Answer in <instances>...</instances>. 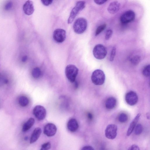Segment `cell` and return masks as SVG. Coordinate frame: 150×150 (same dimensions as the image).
I'll list each match as a JSON object with an SVG mask.
<instances>
[{
    "instance_id": "44dd1931",
    "label": "cell",
    "mask_w": 150,
    "mask_h": 150,
    "mask_svg": "<svg viewBox=\"0 0 150 150\" xmlns=\"http://www.w3.org/2000/svg\"><path fill=\"white\" fill-rule=\"evenodd\" d=\"M128 119V116L126 114L124 113L120 114L118 118L119 121L121 123L126 122L127 120Z\"/></svg>"
},
{
    "instance_id": "52a82bcc",
    "label": "cell",
    "mask_w": 150,
    "mask_h": 150,
    "mask_svg": "<svg viewBox=\"0 0 150 150\" xmlns=\"http://www.w3.org/2000/svg\"><path fill=\"white\" fill-rule=\"evenodd\" d=\"M117 126L114 124L108 125L105 130V135L107 138L113 139L115 138L117 135Z\"/></svg>"
},
{
    "instance_id": "603a6c76",
    "label": "cell",
    "mask_w": 150,
    "mask_h": 150,
    "mask_svg": "<svg viewBox=\"0 0 150 150\" xmlns=\"http://www.w3.org/2000/svg\"><path fill=\"white\" fill-rule=\"evenodd\" d=\"M140 60V57L139 55H135L131 59L130 62L132 64L136 65L139 63Z\"/></svg>"
},
{
    "instance_id": "30bf717a",
    "label": "cell",
    "mask_w": 150,
    "mask_h": 150,
    "mask_svg": "<svg viewBox=\"0 0 150 150\" xmlns=\"http://www.w3.org/2000/svg\"><path fill=\"white\" fill-rule=\"evenodd\" d=\"M125 100L128 105L131 106L134 105H135L138 102L137 95L134 91H129L125 95Z\"/></svg>"
},
{
    "instance_id": "f546056e",
    "label": "cell",
    "mask_w": 150,
    "mask_h": 150,
    "mask_svg": "<svg viewBox=\"0 0 150 150\" xmlns=\"http://www.w3.org/2000/svg\"><path fill=\"white\" fill-rule=\"evenodd\" d=\"M128 150H140V149L137 145L134 144L130 146Z\"/></svg>"
},
{
    "instance_id": "ba28073f",
    "label": "cell",
    "mask_w": 150,
    "mask_h": 150,
    "mask_svg": "<svg viewBox=\"0 0 150 150\" xmlns=\"http://www.w3.org/2000/svg\"><path fill=\"white\" fill-rule=\"evenodd\" d=\"M135 17L134 12L131 10L126 11L123 13L120 17V21L123 23H127L133 21Z\"/></svg>"
},
{
    "instance_id": "d4e9b609",
    "label": "cell",
    "mask_w": 150,
    "mask_h": 150,
    "mask_svg": "<svg viewBox=\"0 0 150 150\" xmlns=\"http://www.w3.org/2000/svg\"><path fill=\"white\" fill-rule=\"evenodd\" d=\"M143 74L145 76L148 77L150 75V65H146L142 71Z\"/></svg>"
},
{
    "instance_id": "9c48e42d",
    "label": "cell",
    "mask_w": 150,
    "mask_h": 150,
    "mask_svg": "<svg viewBox=\"0 0 150 150\" xmlns=\"http://www.w3.org/2000/svg\"><path fill=\"white\" fill-rule=\"evenodd\" d=\"M66 37V31L63 29L58 28L55 30L53 32V38L57 43H60L64 42Z\"/></svg>"
},
{
    "instance_id": "d590c367",
    "label": "cell",
    "mask_w": 150,
    "mask_h": 150,
    "mask_svg": "<svg viewBox=\"0 0 150 150\" xmlns=\"http://www.w3.org/2000/svg\"><path fill=\"white\" fill-rule=\"evenodd\" d=\"M8 82V81L7 80V79H6L4 81V83H7Z\"/></svg>"
},
{
    "instance_id": "9a60e30c",
    "label": "cell",
    "mask_w": 150,
    "mask_h": 150,
    "mask_svg": "<svg viewBox=\"0 0 150 150\" xmlns=\"http://www.w3.org/2000/svg\"><path fill=\"white\" fill-rule=\"evenodd\" d=\"M141 115L140 113L138 114L131 122L127 133V135L128 136L131 135Z\"/></svg>"
},
{
    "instance_id": "e575fe53",
    "label": "cell",
    "mask_w": 150,
    "mask_h": 150,
    "mask_svg": "<svg viewBox=\"0 0 150 150\" xmlns=\"http://www.w3.org/2000/svg\"><path fill=\"white\" fill-rule=\"evenodd\" d=\"M28 59V57L27 56H24L22 58V61L23 62H25Z\"/></svg>"
},
{
    "instance_id": "d6a6232c",
    "label": "cell",
    "mask_w": 150,
    "mask_h": 150,
    "mask_svg": "<svg viewBox=\"0 0 150 150\" xmlns=\"http://www.w3.org/2000/svg\"><path fill=\"white\" fill-rule=\"evenodd\" d=\"M81 150H94V149L91 146H86L83 147Z\"/></svg>"
},
{
    "instance_id": "ac0fdd59",
    "label": "cell",
    "mask_w": 150,
    "mask_h": 150,
    "mask_svg": "<svg viewBox=\"0 0 150 150\" xmlns=\"http://www.w3.org/2000/svg\"><path fill=\"white\" fill-rule=\"evenodd\" d=\"M35 120L33 118H30L23 125L22 128V131L25 132L29 130L33 125Z\"/></svg>"
},
{
    "instance_id": "4dcf8cb0",
    "label": "cell",
    "mask_w": 150,
    "mask_h": 150,
    "mask_svg": "<svg viewBox=\"0 0 150 150\" xmlns=\"http://www.w3.org/2000/svg\"><path fill=\"white\" fill-rule=\"evenodd\" d=\"M42 4L45 6H48L51 4L52 2V0H41Z\"/></svg>"
},
{
    "instance_id": "e0dca14e",
    "label": "cell",
    "mask_w": 150,
    "mask_h": 150,
    "mask_svg": "<svg viewBox=\"0 0 150 150\" xmlns=\"http://www.w3.org/2000/svg\"><path fill=\"white\" fill-rule=\"evenodd\" d=\"M117 104V100L115 98L111 97L108 98L106 100L105 106L108 109L111 110L114 108Z\"/></svg>"
},
{
    "instance_id": "836d02e7",
    "label": "cell",
    "mask_w": 150,
    "mask_h": 150,
    "mask_svg": "<svg viewBox=\"0 0 150 150\" xmlns=\"http://www.w3.org/2000/svg\"><path fill=\"white\" fill-rule=\"evenodd\" d=\"M87 116H88V119L89 120H92V119L93 118V116L92 114L90 112L88 113V115H87Z\"/></svg>"
},
{
    "instance_id": "2e32d148",
    "label": "cell",
    "mask_w": 150,
    "mask_h": 150,
    "mask_svg": "<svg viewBox=\"0 0 150 150\" xmlns=\"http://www.w3.org/2000/svg\"><path fill=\"white\" fill-rule=\"evenodd\" d=\"M41 129L40 127H38L35 129L31 135L30 144H33L38 140L41 134Z\"/></svg>"
},
{
    "instance_id": "8fae6325",
    "label": "cell",
    "mask_w": 150,
    "mask_h": 150,
    "mask_svg": "<svg viewBox=\"0 0 150 150\" xmlns=\"http://www.w3.org/2000/svg\"><path fill=\"white\" fill-rule=\"evenodd\" d=\"M57 131L56 125L53 123H50L46 124L44 127L43 133L48 137H51L54 136Z\"/></svg>"
},
{
    "instance_id": "4fadbf2b",
    "label": "cell",
    "mask_w": 150,
    "mask_h": 150,
    "mask_svg": "<svg viewBox=\"0 0 150 150\" xmlns=\"http://www.w3.org/2000/svg\"><path fill=\"white\" fill-rule=\"evenodd\" d=\"M120 4L117 1H113L110 4L107 8L108 12L111 14H115L119 10Z\"/></svg>"
},
{
    "instance_id": "cb8c5ba5",
    "label": "cell",
    "mask_w": 150,
    "mask_h": 150,
    "mask_svg": "<svg viewBox=\"0 0 150 150\" xmlns=\"http://www.w3.org/2000/svg\"><path fill=\"white\" fill-rule=\"evenodd\" d=\"M134 133L136 135L140 134L142 132L143 127L142 125L140 124L136 125L134 129Z\"/></svg>"
},
{
    "instance_id": "7402d4cb",
    "label": "cell",
    "mask_w": 150,
    "mask_h": 150,
    "mask_svg": "<svg viewBox=\"0 0 150 150\" xmlns=\"http://www.w3.org/2000/svg\"><path fill=\"white\" fill-rule=\"evenodd\" d=\"M106 27V25L105 24H104L98 26L96 31L95 36H97L99 35L105 29Z\"/></svg>"
},
{
    "instance_id": "7a4b0ae2",
    "label": "cell",
    "mask_w": 150,
    "mask_h": 150,
    "mask_svg": "<svg viewBox=\"0 0 150 150\" xmlns=\"http://www.w3.org/2000/svg\"><path fill=\"white\" fill-rule=\"evenodd\" d=\"M92 82L96 85H101L104 82L105 76L104 72L101 70L97 69L92 73L91 76Z\"/></svg>"
},
{
    "instance_id": "4316f807",
    "label": "cell",
    "mask_w": 150,
    "mask_h": 150,
    "mask_svg": "<svg viewBox=\"0 0 150 150\" xmlns=\"http://www.w3.org/2000/svg\"><path fill=\"white\" fill-rule=\"evenodd\" d=\"M116 52V48L115 47L112 48L110 53V61H112L115 56Z\"/></svg>"
},
{
    "instance_id": "83f0119b",
    "label": "cell",
    "mask_w": 150,
    "mask_h": 150,
    "mask_svg": "<svg viewBox=\"0 0 150 150\" xmlns=\"http://www.w3.org/2000/svg\"><path fill=\"white\" fill-rule=\"evenodd\" d=\"M113 33L112 30L111 29L108 30L105 34V39L106 40H109L112 36Z\"/></svg>"
},
{
    "instance_id": "5b68a950",
    "label": "cell",
    "mask_w": 150,
    "mask_h": 150,
    "mask_svg": "<svg viewBox=\"0 0 150 150\" xmlns=\"http://www.w3.org/2000/svg\"><path fill=\"white\" fill-rule=\"evenodd\" d=\"M93 53L94 57L98 59H102L106 57L107 50L104 46L101 44L96 45L93 49Z\"/></svg>"
},
{
    "instance_id": "8992f818",
    "label": "cell",
    "mask_w": 150,
    "mask_h": 150,
    "mask_svg": "<svg viewBox=\"0 0 150 150\" xmlns=\"http://www.w3.org/2000/svg\"><path fill=\"white\" fill-rule=\"evenodd\" d=\"M33 113L38 120H44L46 115V111L45 108L42 106L37 105L33 108Z\"/></svg>"
},
{
    "instance_id": "d6986e66",
    "label": "cell",
    "mask_w": 150,
    "mask_h": 150,
    "mask_svg": "<svg viewBox=\"0 0 150 150\" xmlns=\"http://www.w3.org/2000/svg\"><path fill=\"white\" fill-rule=\"evenodd\" d=\"M19 105L22 107L27 106L29 104V101L28 98L24 96L20 97L18 100Z\"/></svg>"
},
{
    "instance_id": "484cf974",
    "label": "cell",
    "mask_w": 150,
    "mask_h": 150,
    "mask_svg": "<svg viewBox=\"0 0 150 150\" xmlns=\"http://www.w3.org/2000/svg\"><path fill=\"white\" fill-rule=\"evenodd\" d=\"M51 145L50 142H47L43 144L40 150H49L51 148Z\"/></svg>"
},
{
    "instance_id": "1f68e13d",
    "label": "cell",
    "mask_w": 150,
    "mask_h": 150,
    "mask_svg": "<svg viewBox=\"0 0 150 150\" xmlns=\"http://www.w3.org/2000/svg\"><path fill=\"white\" fill-rule=\"evenodd\" d=\"M107 1V0H94V1L96 4L100 5L102 4L105 2H106Z\"/></svg>"
},
{
    "instance_id": "5bb4252c",
    "label": "cell",
    "mask_w": 150,
    "mask_h": 150,
    "mask_svg": "<svg viewBox=\"0 0 150 150\" xmlns=\"http://www.w3.org/2000/svg\"><path fill=\"white\" fill-rule=\"evenodd\" d=\"M79 127L78 122L74 118L70 119L67 124V127L68 129L71 132H74L78 129Z\"/></svg>"
},
{
    "instance_id": "ffe728a7",
    "label": "cell",
    "mask_w": 150,
    "mask_h": 150,
    "mask_svg": "<svg viewBox=\"0 0 150 150\" xmlns=\"http://www.w3.org/2000/svg\"><path fill=\"white\" fill-rule=\"evenodd\" d=\"M41 71L40 69L38 67L34 68L32 71V76L33 78L35 79L41 76Z\"/></svg>"
},
{
    "instance_id": "277c9868",
    "label": "cell",
    "mask_w": 150,
    "mask_h": 150,
    "mask_svg": "<svg viewBox=\"0 0 150 150\" xmlns=\"http://www.w3.org/2000/svg\"><path fill=\"white\" fill-rule=\"evenodd\" d=\"M85 4L86 2L84 1H79L76 3L70 13L68 20V24H70L72 22L79 13L85 8Z\"/></svg>"
},
{
    "instance_id": "3957f363",
    "label": "cell",
    "mask_w": 150,
    "mask_h": 150,
    "mask_svg": "<svg viewBox=\"0 0 150 150\" xmlns=\"http://www.w3.org/2000/svg\"><path fill=\"white\" fill-rule=\"evenodd\" d=\"M79 72L78 68L74 65L69 64L66 67L65 74L67 78L71 82H74Z\"/></svg>"
},
{
    "instance_id": "f1b7e54d",
    "label": "cell",
    "mask_w": 150,
    "mask_h": 150,
    "mask_svg": "<svg viewBox=\"0 0 150 150\" xmlns=\"http://www.w3.org/2000/svg\"><path fill=\"white\" fill-rule=\"evenodd\" d=\"M13 5L11 2H9L7 3L5 6L4 9L6 10H9L12 8Z\"/></svg>"
},
{
    "instance_id": "7c38bea8",
    "label": "cell",
    "mask_w": 150,
    "mask_h": 150,
    "mask_svg": "<svg viewBox=\"0 0 150 150\" xmlns=\"http://www.w3.org/2000/svg\"><path fill=\"white\" fill-rule=\"evenodd\" d=\"M23 10L26 15H30L32 14L34 11L33 2L30 0L27 1L23 5Z\"/></svg>"
},
{
    "instance_id": "6da1fadb",
    "label": "cell",
    "mask_w": 150,
    "mask_h": 150,
    "mask_svg": "<svg viewBox=\"0 0 150 150\" xmlns=\"http://www.w3.org/2000/svg\"><path fill=\"white\" fill-rule=\"evenodd\" d=\"M87 26V22L86 20L83 18H79L74 22L73 28L76 33L81 34L85 31Z\"/></svg>"
}]
</instances>
